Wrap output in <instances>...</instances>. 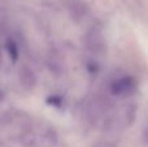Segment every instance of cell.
Instances as JSON below:
<instances>
[]
</instances>
